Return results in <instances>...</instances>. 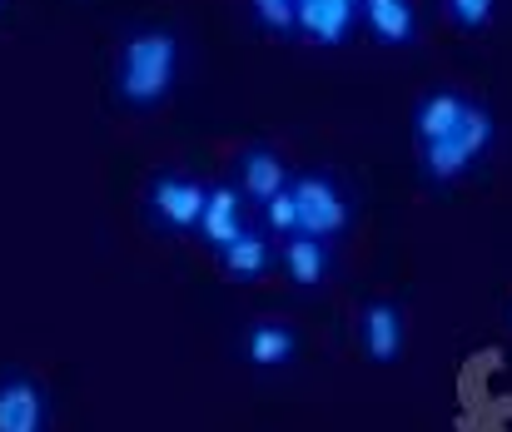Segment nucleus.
I'll list each match as a JSON object with an SVG mask.
<instances>
[{
    "mask_svg": "<svg viewBox=\"0 0 512 432\" xmlns=\"http://www.w3.org/2000/svg\"><path fill=\"white\" fill-rule=\"evenodd\" d=\"M299 348H304V338H299V328H294V323H284V318L249 323V328H244V343H239L244 363H249V368H259V373L289 368V363L299 358Z\"/></svg>",
    "mask_w": 512,
    "mask_h": 432,
    "instance_id": "1a4fd4ad",
    "label": "nucleus"
},
{
    "mask_svg": "<svg viewBox=\"0 0 512 432\" xmlns=\"http://www.w3.org/2000/svg\"><path fill=\"white\" fill-rule=\"evenodd\" d=\"M508 323H512V303H508Z\"/></svg>",
    "mask_w": 512,
    "mask_h": 432,
    "instance_id": "a211bd4d",
    "label": "nucleus"
},
{
    "mask_svg": "<svg viewBox=\"0 0 512 432\" xmlns=\"http://www.w3.org/2000/svg\"><path fill=\"white\" fill-rule=\"evenodd\" d=\"M353 20H358V0H299V30L294 35H304L309 45L334 50V45L348 40Z\"/></svg>",
    "mask_w": 512,
    "mask_h": 432,
    "instance_id": "ddd939ff",
    "label": "nucleus"
},
{
    "mask_svg": "<svg viewBox=\"0 0 512 432\" xmlns=\"http://www.w3.org/2000/svg\"><path fill=\"white\" fill-rule=\"evenodd\" d=\"M0 10H5V0H0Z\"/></svg>",
    "mask_w": 512,
    "mask_h": 432,
    "instance_id": "6ab92c4d",
    "label": "nucleus"
},
{
    "mask_svg": "<svg viewBox=\"0 0 512 432\" xmlns=\"http://www.w3.org/2000/svg\"><path fill=\"white\" fill-rule=\"evenodd\" d=\"M249 5H254V20L269 35H294L299 30V5L294 0H249Z\"/></svg>",
    "mask_w": 512,
    "mask_h": 432,
    "instance_id": "dca6fc26",
    "label": "nucleus"
},
{
    "mask_svg": "<svg viewBox=\"0 0 512 432\" xmlns=\"http://www.w3.org/2000/svg\"><path fill=\"white\" fill-rule=\"evenodd\" d=\"M279 274L294 288H324L334 274V244H319L309 234H294L279 244Z\"/></svg>",
    "mask_w": 512,
    "mask_h": 432,
    "instance_id": "f8f14e48",
    "label": "nucleus"
},
{
    "mask_svg": "<svg viewBox=\"0 0 512 432\" xmlns=\"http://www.w3.org/2000/svg\"><path fill=\"white\" fill-rule=\"evenodd\" d=\"M204 194H209L204 179H194L184 169H160L145 184V219L160 234H194L199 214H204Z\"/></svg>",
    "mask_w": 512,
    "mask_h": 432,
    "instance_id": "20e7f679",
    "label": "nucleus"
},
{
    "mask_svg": "<svg viewBox=\"0 0 512 432\" xmlns=\"http://www.w3.org/2000/svg\"><path fill=\"white\" fill-rule=\"evenodd\" d=\"M289 189H294V204H299V234H309L319 244H339L353 224V204H348V189L339 184V174L299 169L289 179Z\"/></svg>",
    "mask_w": 512,
    "mask_h": 432,
    "instance_id": "7ed1b4c3",
    "label": "nucleus"
},
{
    "mask_svg": "<svg viewBox=\"0 0 512 432\" xmlns=\"http://www.w3.org/2000/svg\"><path fill=\"white\" fill-rule=\"evenodd\" d=\"M214 259H219V269H224L229 284H259V279L274 274V264H279V244H274L264 229H244V234H239L229 249H219Z\"/></svg>",
    "mask_w": 512,
    "mask_h": 432,
    "instance_id": "9d476101",
    "label": "nucleus"
},
{
    "mask_svg": "<svg viewBox=\"0 0 512 432\" xmlns=\"http://www.w3.org/2000/svg\"><path fill=\"white\" fill-rule=\"evenodd\" d=\"M0 432H50V393L35 373H0Z\"/></svg>",
    "mask_w": 512,
    "mask_h": 432,
    "instance_id": "39448f33",
    "label": "nucleus"
},
{
    "mask_svg": "<svg viewBox=\"0 0 512 432\" xmlns=\"http://www.w3.org/2000/svg\"><path fill=\"white\" fill-rule=\"evenodd\" d=\"M179 70H184L179 30L165 20H145V25H130L120 35V50H115V65H110V90L125 110L145 115V110H160L174 95Z\"/></svg>",
    "mask_w": 512,
    "mask_h": 432,
    "instance_id": "f257e3e1",
    "label": "nucleus"
},
{
    "mask_svg": "<svg viewBox=\"0 0 512 432\" xmlns=\"http://www.w3.org/2000/svg\"><path fill=\"white\" fill-rule=\"evenodd\" d=\"M289 169H284V154L274 149V144L254 140L239 149V159H234V184H239V194L249 199V204H269L279 189H289Z\"/></svg>",
    "mask_w": 512,
    "mask_h": 432,
    "instance_id": "6e6552de",
    "label": "nucleus"
},
{
    "mask_svg": "<svg viewBox=\"0 0 512 432\" xmlns=\"http://www.w3.org/2000/svg\"><path fill=\"white\" fill-rule=\"evenodd\" d=\"M244 229H249V199L239 194V184H234V179L209 184V194H204V214H199L194 239H199L209 254H219V249H229V244H234Z\"/></svg>",
    "mask_w": 512,
    "mask_h": 432,
    "instance_id": "423d86ee",
    "label": "nucleus"
},
{
    "mask_svg": "<svg viewBox=\"0 0 512 432\" xmlns=\"http://www.w3.org/2000/svg\"><path fill=\"white\" fill-rule=\"evenodd\" d=\"M493 140H498V120H493V110H488L483 100H473L468 115H463V125H458L448 140L418 149V174H423L428 184H458V179L493 149Z\"/></svg>",
    "mask_w": 512,
    "mask_h": 432,
    "instance_id": "f03ea898",
    "label": "nucleus"
},
{
    "mask_svg": "<svg viewBox=\"0 0 512 432\" xmlns=\"http://www.w3.org/2000/svg\"><path fill=\"white\" fill-rule=\"evenodd\" d=\"M358 343L368 363L388 368L403 358V303L398 298H363L358 308Z\"/></svg>",
    "mask_w": 512,
    "mask_h": 432,
    "instance_id": "0eeeda50",
    "label": "nucleus"
},
{
    "mask_svg": "<svg viewBox=\"0 0 512 432\" xmlns=\"http://www.w3.org/2000/svg\"><path fill=\"white\" fill-rule=\"evenodd\" d=\"M498 0H443V15L458 25V30H483L493 20Z\"/></svg>",
    "mask_w": 512,
    "mask_h": 432,
    "instance_id": "f3484780",
    "label": "nucleus"
},
{
    "mask_svg": "<svg viewBox=\"0 0 512 432\" xmlns=\"http://www.w3.org/2000/svg\"><path fill=\"white\" fill-rule=\"evenodd\" d=\"M294 5H299V0H294Z\"/></svg>",
    "mask_w": 512,
    "mask_h": 432,
    "instance_id": "aec40b11",
    "label": "nucleus"
},
{
    "mask_svg": "<svg viewBox=\"0 0 512 432\" xmlns=\"http://www.w3.org/2000/svg\"><path fill=\"white\" fill-rule=\"evenodd\" d=\"M468 105H473V100H468L463 90H448V85L418 95V105H413V140H418V149H423V144L448 140V135L463 125Z\"/></svg>",
    "mask_w": 512,
    "mask_h": 432,
    "instance_id": "9b49d317",
    "label": "nucleus"
},
{
    "mask_svg": "<svg viewBox=\"0 0 512 432\" xmlns=\"http://www.w3.org/2000/svg\"><path fill=\"white\" fill-rule=\"evenodd\" d=\"M358 20H363V30L378 45L403 50V45L418 40V10H413V0H358Z\"/></svg>",
    "mask_w": 512,
    "mask_h": 432,
    "instance_id": "4468645a",
    "label": "nucleus"
},
{
    "mask_svg": "<svg viewBox=\"0 0 512 432\" xmlns=\"http://www.w3.org/2000/svg\"><path fill=\"white\" fill-rule=\"evenodd\" d=\"M259 229H264L274 244H284V239L299 234V204H294V189H279L269 204H259Z\"/></svg>",
    "mask_w": 512,
    "mask_h": 432,
    "instance_id": "2eb2a0df",
    "label": "nucleus"
}]
</instances>
